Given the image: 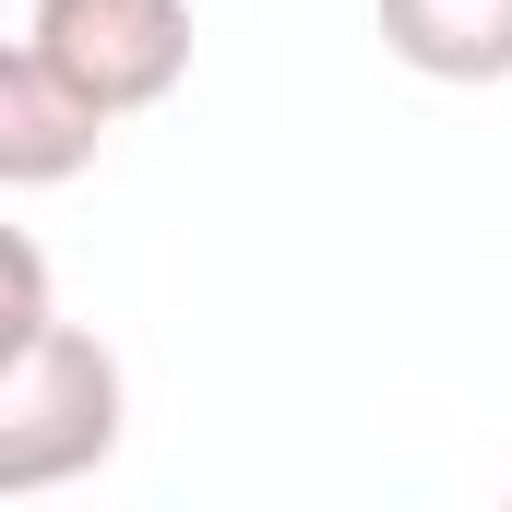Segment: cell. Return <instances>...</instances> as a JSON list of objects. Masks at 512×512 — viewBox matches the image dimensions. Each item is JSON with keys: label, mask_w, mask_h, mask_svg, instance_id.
<instances>
[{"label": "cell", "mask_w": 512, "mask_h": 512, "mask_svg": "<svg viewBox=\"0 0 512 512\" xmlns=\"http://www.w3.org/2000/svg\"><path fill=\"white\" fill-rule=\"evenodd\" d=\"M120 358L84 322H48L36 346L0 358V501H36L84 465L120 453Z\"/></svg>", "instance_id": "cell-1"}, {"label": "cell", "mask_w": 512, "mask_h": 512, "mask_svg": "<svg viewBox=\"0 0 512 512\" xmlns=\"http://www.w3.org/2000/svg\"><path fill=\"white\" fill-rule=\"evenodd\" d=\"M24 48L72 96H96L108 120H143L191 72V0H36L24 12Z\"/></svg>", "instance_id": "cell-2"}, {"label": "cell", "mask_w": 512, "mask_h": 512, "mask_svg": "<svg viewBox=\"0 0 512 512\" xmlns=\"http://www.w3.org/2000/svg\"><path fill=\"white\" fill-rule=\"evenodd\" d=\"M108 108L96 96H72L24 36H12V60H0V191H60L72 167H96V143H108Z\"/></svg>", "instance_id": "cell-3"}, {"label": "cell", "mask_w": 512, "mask_h": 512, "mask_svg": "<svg viewBox=\"0 0 512 512\" xmlns=\"http://www.w3.org/2000/svg\"><path fill=\"white\" fill-rule=\"evenodd\" d=\"M382 48L429 84H512V0H382Z\"/></svg>", "instance_id": "cell-4"}, {"label": "cell", "mask_w": 512, "mask_h": 512, "mask_svg": "<svg viewBox=\"0 0 512 512\" xmlns=\"http://www.w3.org/2000/svg\"><path fill=\"white\" fill-rule=\"evenodd\" d=\"M48 322H60V310H48V251L12 227V239H0V358H12V346H36Z\"/></svg>", "instance_id": "cell-5"}]
</instances>
